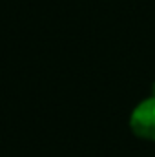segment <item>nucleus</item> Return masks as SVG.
<instances>
[{
  "mask_svg": "<svg viewBox=\"0 0 155 157\" xmlns=\"http://www.w3.org/2000/svg\"><path fill=\"white\" fill-rule=\"evenodd\" d=\"M131 132L146 141H155V97H148L139 102L130 117Z\"/></svg>",
  "mask_w": 155,
  "mask_h": 157,
  "instance_id": "f257e3e1",
  "label": "nucleus"
},
{
  "mask_svg": "<svg viewBox=\"0 0 155 157\" xmlns=\"http://www.w3.org/2000/svg\"><path fill=\"white\" fill-rule=\"evenodd\" d=\"M152 97H155V82L152 84Z\"/></svg>",
  "mask_w": 155,
  "mask_h": 157,
  "instance_id": "f03ea898",
  "label": "nucleus"
}]
</instances>
